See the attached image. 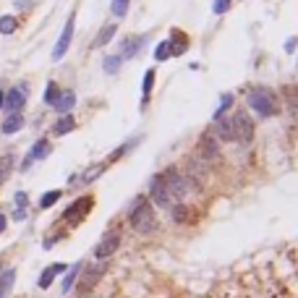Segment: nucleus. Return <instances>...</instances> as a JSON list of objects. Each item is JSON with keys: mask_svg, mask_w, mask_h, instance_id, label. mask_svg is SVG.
<instances>
[{"mask_svg": "<svg viewBox=\"0 0 298 298\" xmlns=\"http://www.w3.org/2000/svg\"><path fill=\"white\" fill-rule=\"evenodd\" d=\"M191 191L186 176L178 167H167L162 173H157L149 183V201H154L162 209H173L176 204H181L186 199V194Z\"/></svg>", "mask_w": 298, "mask_h": 298, "instance_id": "1", "label": "nucleus"}, {"mask_svg": "<svg viewBox=\"0 0 298 298\" xmlns=\"http://www.w3.org/2000/svg\"><path fill=\"white\" fill-rule=\"evenodd\" d=\"M129 223L139 235H149L157 230V215L149 196H136V201L131 204V212H129Z\"/></svg>", "mask_w": 298, "mask_h": 298, "instance_id": "2", "label": "nucleus"}, {"mask_svg": "<svg viewBox=\"0 0 298 298\" xmlns=\"http://www.w3.org/2000/svg\"><path fill=\"white\" fill-rule=\"evenodd\" d=\"M246 102H248V110H254V113H257L262 120H267V118H272V115L280 113L277 94H275L272 89H267V87H257V89H251V92H248V97H246Z\"/></svg>", "mask_w": 298, "mask_h": 298, "instance_id": "3", "label": "nucleus"}, {"mask_svg": "<svg viewBox=\"0 0 298 298\" xmlns=\"http://www.w3.org/2000/svg\"><path fill=\"white\" fill-rule=\"evenodd\" d=\"M230 129H233V141H241V144H248L254 139V120H251L248 110H235L230 118Z\"/></svg>", "mask_w": 298, "mask_h": 298, "instance_id": "4", "label": "nucleus"}, {"mask_svg": "<svg viewBox=\"0 0 298 298\" xmlns=\"http://www.w3.org/2000/svg\"><path fill=\"white\" fill-rule=\"evenodd\" d=\"M196 157L204 162H215L220 157V139L212 131H204L196 141Z\"/></svg>", "mask_w": 298, "mask_h": 298, "instance_id": "5", "label": "nucleus"}, {"mask_svg": "<svg viewBox=\"0 0 298 298\" xmlns=\"http://www.w3.org/2000/svg\"><path fill=\"white\" fill-rule=\"evenodd\" d=\"M73 29H76V16H68V21H66V26H63V31H60V37H58L55 47H53V60H60L63 55L68 53L71 39H73Z\"/></svg>", "mask_w": 298, "mask_h": 298, "instance_id": "6", "label": "nucleus"}, {"mask_svg": "<svg viewBox=\"0 0 298 298\" xmlns=\"http://www.w3.org/2000/svg\"><path fill=\"white\" fill-rule=\"evenodd\" d=\"M118 246H120V233L118 230H110V233H105V238L97 243V248H94V257H97L100 262H105L107 257L115 254Z\"/></svg>", "mask_w": 298, "mask_h": 298, "instance_id": "7", "label": "nucleus"}, {"mask_svg": "<svg viewBox=\"0 0 298 298\" xmlns=\"http://www.w3.org/2000/svg\"><path fill=\"white\" fill-rule=\"evenodd\" d=\"M24 102H26V84L11 89V92L6 94V100H3V105H6L8 113H19V110L24 107Z\"/></svg>", "mask_w": 298, "mask_h": 298, "instance_id": "8", "label": "nucleus"}, {"mask_svg": "<svg viewBox=\"0 0 298 298\" xmlns=\"http://www.w3.org/2000/svg\"><path fill=\"white\" fill-rule=\"evenodd\" d=\"M147 45V34H139V37H129V39H123L120 45V58H136L141 53V47Z\"/></svg>", "mask_w": 298, "mask_h": 298, "instance_id": "9", "label": "nucleus"}, {"mask_svg": "<svg viewBox=\"0 0 298 298\" xmlns=\"http://www.w3.org/2000/svg\"><path fill=\"white\" fill-rule=\"evenodd\" d=\"M50 154V141L47 139H39L34 147H31V152L26 154V160H24V170L31 165V162H37V160H45V157Z\"/></svg>", "mask_w": 298, "mask_h": 298, "instance_id": "10", "label": "nucleus"}, {"mask_svg": "<svg viewBox=\"0 0 298 298\" xmlns=\"http://www.w3.org/2000/svg\"><path fill=\"white\" fill-rule=\"evenodd\" d=\"M92 207V199L89 196H84V199H78V201H73L71 207L66 209V220L68 223H73V220H81L84 217V212Z\"/></svg>", "mask_w": 298, "mask_h": 298, "instance_id": "11", "label": "nucleus"}, {"mask_svg": "<svg viewBox=\"0 0 298 298\" xmlns=\"http://www.w3.org/2000/svg\"><path fill=\"white\" fill-rule=\"evenodd\" d=\"M13 282H16V270H13V267L0 270V298H8V295H11Z\"/></svg>", "mask_w": 298, "mask_h": 298, "instance_id": "12", "label": "nucleus"}, {"mask_svg": "<svg viewBox=\"0 0 298 298\" xmlns=\"http://www.w3.org/2000/svg\"><path fill=\"white\" fill-rule=\"evenodd\" d=\"M167 42H170V53L173 55H183L188 50V39H186L183 31H178V29H173V37Z\"/></svg>", "mask_w": 298, "mask_h": 298, "instance_id": "13", "label": "nucleus"}, {"mask_svg": "<svg viewBox=\"0 0 298 298\" xmlns=\"http://www.w3.org/2000/svg\"><path fill=\"white\" fill-rule=\"evenodd\" d=\"M3 134H16V131H21L24 129V115L21 113H8V118L3 120Z\"/></svg>", "mask_w": 298, "mask_h": 298, "instance_id": "14", "label": "nucleus"}, {"mask_svg": "<svg viewBox=\"0 0 298 298\" xmlns=\"http://www.w3.org/2000/svg\"><path fill=\"white\" fill-rule=\"evenodd\" d=\"M217 125H215V136L220 139V141H233V129H230V118H220V120H215Z\"/></svg>", "mask_w": 298, "mask_h": 298, "instance_id": "15", "label": "nucleus"}, {"mask_svg": "<svg viewBox=\"0 0 298 298\" xmlns=\"http://www.w3.org/2000/svg\"><path fill=\"white\" fill-rule=\"evenodd\" d=\"M60 272H66V264H53V267H47V270L42 272V277H39V288H50L53 280H55V275H60Z\"/></svg>", "mask_w": 298, "mask_h": 298, "instance_id": "16", "label": "nucleus"}, {"mask_svg": "<svg viewBox=\"0 0 298 298\" xmlns=\"http://www.w3.org/2000/svg\"><path fill=\"white\" fill-rule=\"evenodd\" d=\"M73 105H76V94L68 89V92H60V97L55 100V105H53V107L58 110V113H68V110H71Z\"/></svg>", "mask_w": 298, "mask_h": 298, "instance_id": "17", "label": "nucleus"}, {"mask_svg": "<svg viewBox=\"0 0 298 298\" xmlns=\"http://www.w3.org/2000/svg\"><path fill=\"white\" fill-rule=\"evenodd\" d=\"M115 31H118V26H115V24H107V26H102V31L97 34V39H94V45H92V47H105L110 39L115 37Z\"/></svg>", "mask_w": 298, "mask_h": 298, "instance_id": "18", "label": "nucleus"}, {"mask_svg": "<svg viewBox=\"0 0 298 298\" xmlns=\"http://www.w3.org/2000/svg\"><path fill=\"white\" fill-rule=\"evenodd\" d=\"M73 125H76L73 115H68V113H63V118H60V120L55 123V129H53V131H55L58 136H66L68 131H73Z\"/></svg>", "mask_w": 298, "mask_h": 298, "instance_id": "19", "label": "nucleus"}, {"mask_svg": "<svg viewBox=\"0 0 298 298\" xmlns=\"http://www.w3.org/2000/svg\"><path fill=\"white\" fill-rule=\"evenodd\" d=\"M120 63H123L120 53H118V55H105V60H102V68H105V73H107V76H113V73H118Z\"/></svg>", "mask_w": 298, "mask_h": 298, "instance_id": "20", "label": "nucleus"}, {"mask_svg": "<svg viewBox=\"0 0 298 298\" xmlns=\"http://www.w3.org/2000/svg\"><path fill=\"white\" fill-rule=\"evenodd\" d=\"M282 97H285V105L298 113V84H290V87L282 89Z\"/></svg>", "mask_w": 298, "mask_h": 298, "instance_id": "21", "label": "nucleus"}, {"mask_svg": "<svg viewBox=\"0 0 298 298\" xmlns=\"http://www.w3.org/2000/svg\"><path fill=\"white\" fill-rule=\"evenodd\" d=\"M129 6H131V0H113V3H110V11H113L115 19H123V16L129 13Z\"/></svg>", "mask_w": 298, "mask_h": 298, "instance_id": "22", "label": "nucleus"}, {"mask_svg": "<svg viewBox=\"0 0 298 298\" xmlns=\"http://www.w3.org/2000/svg\"><path fill=\"white\" fill-rule=\"evenodd\" d=\"M19 21L13 19V16H0V34H13Z\"/></svg>", "mask_w": 298, "mask_h": 298, "instance_id": "23", "label": "nucleus"}, {"mask_svg": "<svg viewBox=\"0 0 298 298\" xmlns=\"http://www.w3.org/2000/svg\"><path fill=\"white\" fill-rule=\"evenodd\" d=\"M78 272H81V262H78V264H73V267H71V270H68V277H66V280H63V293H68V290H71V285H73V282H76Z\"/></svg>", "mask_w": 298, "mask_h": 298, "instance_id": "24", "label": "nucleus"}, {"mask_svg": "<svg viewBox=\"0 0 298 298\" xmlns=\"http://www.w3.org/2000/svg\"><path fill=\"white\" fill-rule=\"evenodd\" d=\"M230 105H233V94H223V100H220V105H217V110H215V120L225 118V113H228Z\"/></svg>", "mask_w": 298, "mask_h": 298, "instance_id": "25", "label": "nucleus"}, {"mask_svg": "<svg viewBox=\"0 0 298 298\" xmlns=\"http://www.w3.org/2000/svg\"><path fill=\"white\" fill-rule=\"evenodd\" d=\"M11 170H13V157H11V154L0 157V183H3V181L11 176Z\"/></svg>", "mask_w": 298, "mask_h": 298, "instance_id": "26", "label": "nucleus"}, {"mask_svg": "<svg viewBox=\"0 0 298 298\" xmlns=\"http://www.w3.org/2000/svg\"><path fill=\"white\" fill-rule=\"evenodd\" d=\"M60 92H63V89H60L55 81H50V84H47V89H45V102H47V105H55V100L60 97Z\"/></svg>", "mask_w": 298, "mask_h": 298, "instance_id": "27", "label": "nucleus"}, {"mask_svg": "<svg viewBox=\"0 0 298 298\" xmlns=\"http://www.w3.org/2000/svg\"><path fill=\"white\" fill-rule=\"evenodd\" d=\"M170 55H173V53H170V42H167V39H165V42H160V45L154 47V60H157V63L167 60Z\"/></svg>", "mask_w": 298, "mask_h": 298, "instance_id": "28", "label": "nucleus"}, {"mask_svg": "<svg viewBox=\"0 0 298 298\" xmlns=\"http://www.w3.org/2000/svg\"><path fill=\"white\" fill-rule=\"evenodd\" d=\"M152 87H154V71L149 68L144 73V84H141V94H144V102L149 100V94H152Z\"/></svg>", "mask_w": 298, "mask_h": 298, "instance_id": "29", "label": "nucleus"}, {"mask_svg": "<svg viewBox=\"0 0 298 298\" xmlns=\"http://www.w3.org/2000/svg\"><path fill=\"white\" fill-rule=\"evenodd\" d=\"M58 199H60V191H58V188H55V191H47V194L39 199V207L47 209V207H53V204H55Z\"/></svg>", "mask_w": 298, "mask_h": 298, "instance_id": "30", "label": "nucleus"}, {"mask_svg": "<svg viewBox=\"0 0 298 298\" xmlns=\"http://www.w3.org/2000/svg\"><path fill=\"white\" fill-rule=\"evenodd\" d=\"M212 11L220 16V13H228L230 11V0H215L212 3Z\"/></svg>", "mask_w": 298, "mask_h": 298, "instance_id": "31", "label": "nucleus"}, {"mask_svg": "<svg viewBox=\"0 0 298 298\" xmlns=\"http://www.w3.org/2000/svg\"><path fill=\"white\" fill-rule=\"evenodd\" d=\"M26 201H29V199H26V194H24V191H19V194H16V204H19L21 209L26 207Z\"/></svg>", "mask_w": 298, "mask_h": 298, "instance_id": "32", "label": "nucleus"}, {"mask_svg": "<svg viewBox=\"0 0 298 298\" xmlns=\"http://www.w3.org/2000/svg\"><path fill=\"white\" fill-rule=\"evenodd\" d=\"M24 217H26V209H21V207H19V209H16V212H13V220H19V223H21V220H24Z\"/></svg>", "mask_w": 298, "mask_h": 298, "instance_id": "33", "label": "nucleus"}, {"mask_svg": "<svg viewBox=\"0 0 298 298\" xmlns=\"http://www.w3.org/2000/svg\"><path fill=\"white\" fill-rule=\"evenodd\" d=\"M285 50H288V53H293V50H295V37H290V39L285 42Z\"/></svg>", "mask_w": 298, "mask_h": 298, "instance_id": "34", "label": "nucleus"}, {"mask_svg": "<svg viewBox=\"0 0 298 298\" xmlns=\"http://www.w3.org/2000/svg\"><path fill=\"white\" fill-rule=\"evenodd\" d=\"M6 223H8V220H6V215H3V212H0V233H3V230H6Z\"/></svg>", "mask_w": 298, "mask_h": 298, "instance_id": "35", "label": "nucleus"}, {"mask_svg": "<svg viewBox=\"0 0 298 298\" xmlns=\"http://www.w3.org/2000/svg\"><path fill=\"white\" fill-rule=\"evenodd\" d=\"M3 100H6V94H3V92H0V107H3Z\"/></svg>", "mask_w": 298, "mask_h": 298, "instance_id": "36", "label": "nucleus"}]
</instances>
